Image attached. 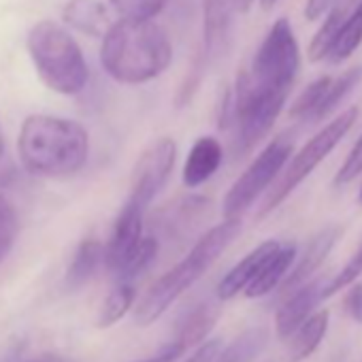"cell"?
Listing matches in <instances>:
<instances>
[{"instance_id": "1", "label": "cell", "mask_w": 362, "mask_h": 362, "mask_svg": "<svg viewBox=\"0 0 362 362\" xmlns=\"http://www.w3.org/2000/svg\"><path fill=\"white\" fill-rule=\"evenodd\" d=\"M300 71V49L288 18H279L262 39L250 71L230 90L235 122L254 134L273 128Z\"/></svg>"}, {"instance_id": "2", "label": "cell", "mask_w": 362, "mask_h": 362, "mask_svg": "<svg viewBox=\"0 0 362 362\" xmlns=\"http://www.w3.org/2000/svg\"><path fill=\"white\" fill-rule=\"evenodd\" d=\"M173 60L162 26L151 20H119L103 35L100 64L117 83L141 86L160 77Z\"/></svg>"}, {"instance_id": "3", "label": "cell", "mask_w": 362, "mask_h": 362, "mask_svg": "<svg viewBox=\"0 0 362 362\" xmlns=\"http://www.w3.org/2000/svg\"><path fill=\"white\" fill-rule=\"evenodd\" d=\"M18 153L30 175L47 179L69 177L88 162L90 136L75 119L37 113L22 124Z\"/></svg>"}, {"instance_id": "4", "label": "cell", "mask_w": 362, "mask_h": 362, "mask_svg": "<svg viewBox=\"0 0 362 362\" xmlns=\"http://www.w3.org/2000/svg\"><path fill=\"white\" fill-rule=\"evenodd\" d=\"M241 226V218H233L207 230L184 260L166 271L141 296L134 307V322L139 326H149L160 320L181 294L188 292L216 264V260L226 252V247L239 237Z\"/></svg>"}, {"instance_id": "5", "label": "cell", "mask_w": 362, "mask_h": 362, "mask_svg": "<svg viewBox=\"0 0 362 362\" xmlns=\"http://www.w3.org/2000/svg\"><path fill=\"white\" fill-rule=\"evenodd\" d=\"M28 56L41 81L62 96L81 94L90 79L86 56L75 37L52 20L35 24L26 37Z\"/></svg>"}, {"instance_id": "6", "label": "cell", "mask_w": 362, "mask_h": 362, "mask_svg": "<svg viewBox=\"0 0 362 362\" xmlns=\"http://www.w3.org/2000/svg\"><path fill=\"white\" fill-rule=\"evenodd\" d=\"M356 119H358V107H347L334 119H330L315 136H311L296 153H292V158H288L281 173L273 181V186L267 190V197H264L262 207L258 211V220L273 214L315 170V166H320L328 158V153L351 130Z\"/></svg>"}, {"instance_id": "7", "label": "cell", "mask_w": 362, "mask_h": 362, "mask_svg": "<svg viewBox=\"0 0 362 362\" xmlns=\"http://www.w3.org/2000/svg\"><path fill=\"white\" fill-rule=\"evenodd\" d=\"M294 151V139L290 134H281L273 139L241 173V177L230 186L228 194L224 197L222 214L224 220L241 218L277 179L284 164Z\"/></svg>"}, {"instance_id": "8", "label": "cell", "mask_w": 362, "mask_h": 362, "mask_svg": "<svg viewBox=\"0 0 362 362\" xmlns=\"http://www.w3.org/2000/svg\"><path fill=\"white\" fill-rule=\"evenodd\" d=\"M175 160H177V145L173 139L162 136L156 143H151L141 153V158L132 168L130 192L122 207L145 216L149 205L166 186V181L175 168Z\"/></svg>"}, {"instance_id": "9", "label": "cell", "mask_w": 362, "mask_h": 362, "mask_svg": "<svg viewBox=\"0 0 362 362\" xmlns=\"http://www.w3.org/2000/svg\"><path fill=\"white\" fill-rule=\"evenodd\" d=\"M237 13V0H205L203 3V47L199 62L209 69L216 60L226 56Z\"/></svg>"}, {"instance_id": "10", "label": "cell", "mask_w": 362, "mask_h": 362, "mask_svg": "<svg viewBox=\"0 0 362 362\" xmlns=\"http://www.w3.org/2000/svg\"><path fill=\"white\" fill-rule=\"evenodd\" d=\"M326 277H320L292 290L275 315V330L279 339H288L315 311V307L326 298Z\"/></svg>"}, {"instance_id": "11", "label": "cell", "mask_w": 362, "mask_h": 362, "mask_svg": "<svg viewBox=\"0 0 362 362\" xmlns=\"http://www.w3.org/2000/svg\"><path fill=\"white\" fill-rule=\"evenodd\" d=\"M343 235V228L341 226H328L324 230H320L311 241L309 245L305 247V252L300 254L298 262L292 264V269L288 271V275L284 277L281 286H284V292H292L294 288L303 286L305 281H309L315 271L322 267V262L328 258V254L332 252V247L339 243Z\"/></svg>"}, {"instance_id": "12", "label": "cell", "mask_w": 362, "mask_h": 362, "mask_svg": "<svg viewBox=\"0 0 362 362\" xmlns=\"http://www.w3.org/2000/svg\"><path fill=\"white\" fill-rule=\"evenodd\" d=\"M224 160V147L216 136H201L197 139V143L192 145L186 164H184V173H181V179H184V186L194 190L201 188L203 184L218 173V168L222 166Z\"/></svg>"}, {"instance_id": "13", "label": "cell", "mask_w": 362, "mask_h": 362, "mask_svg": "<svg viewBox=\"0 0 362 362\" xmlns=\"http://www.w3.org/2000/svg\"><path fill=\"white\" fill-rule=\"evenodd\" d=\"M277 245H279V241L269 239V241L260 243L258 247H254L245 258H241V260L222 277V281L218 284V298H220V300H230V298H235L237 294H241V292L250 286V281L256 277V273L260 271V267L264 264V260L277 250Z\"/></svg>"}, {"instance_id": "14", "label": "cell", "mask_w": 362, "mask_h": 362, "mask_svg": "<svg viewBox=\"0 0 362 362\" xmlns=\"http://www.w3.org/2000/svg\"><path fill=\"white\" fill-rule=\"evenodd\" d=\"M294 260H296V245L279 243L277 250L264 260V264L260 267L256 277L250 281V286L243 290V294L247 298H262V296L271 294L275 288L281 286V281L288 275V271L292 269Z\"/></svg>"}, {"instance_id": "15", "label": "cell", "mask_w": 362, "mask_h": 362, "mask_svg": "<svg viewBox=\"0 0 362 362\" xmlns=\"http://www.w3.org/2000/svg\"><path fill=\"white\" fill-rule=\"evenodd\" d=\"M218 320H220V305L216 300H203L197 307H192L186 317H181L173 341H177L188 351L190 347H197L207 339V334L214 330Z\"/></svg>"}, {"instance_id": "16", "label": "cell", "mask_w": 362, "mask_h": 362, "mask_svg": "<svg viewBox=\"0 0 362 362\" xmlns=\"http://www.w3.org/2000/svg\"><path fill=\"white\" fill-rule=\"evenodd\" d=\"M105 264V245L98 241V239H83L75 254H73V260L66 269V275H64V288L69 292H75L79 288H83L96 273L98 269Z\"/></svg>"}, {"instance_id": "17", "label": "cell", "mask_w": 362, "mask_h": 362, "mask_svg": "<svg viewBox=\"0 0 362 362\" xmlns=\"http://www.w3.org/2000/svg\"><path fill=\"white\" fill-rule=\"evenodd\" d=\"M62 18L69 26L94 39H103L111 26L107 7L100 0H69Z\"/></svg>"}, {"instance_id": "18", "label": "cell", "mask_w": 362, "mask_h": 362, "mask_svg": "<svg viewBox=\"0 0 362 362\" xmlns=\"http://www.w3.org/2000/svg\"><path fill=\"white\" fill-rule=\"evenodd\" d=\"M328 328V311L311 313L288 339H290V362H300L309 358L322 343Z\"/></svg>"}, {"instance_id": "19", "label": "cell", "mask_w": 362, "mask_h": 362, "mask_svg": "<svg viewBox=\"0 0 362 362\" xmlns=\"http://www.w3.org/2000/svg\"><path fill=\"white\" fill-rule=\"evenodd\" d=\"M362 45V0L354 5V9L347 13L343 24L339 26L334 41L328 49V64H341L345 62L358 47Z\"/></svg>"}, {"instance_id": "20", "label": "cell", "mask_w": 362, "mask_h": 362, "mask_svg": "<svg viewBox=\"0 0 362 362\" xmlns=\"http://www.w3.org/2000/svg\"><path fill=\"white\" fill-rule=\"evenodd\" d=\"M269 343V330L264 326H252L243 330L230 345L222 347L216 362H254Z\"/></svg>"}, {"instance_id": "21", "label": "cell", "mask_w": 362, "mask_h": 362, "mask_svg": "<svg viewBox=\"0 0 362 362\" xmlns=\"http://www.w3.org/2000/svg\"><path fill=\"white\" fill-rule=\"evenodd\" d=\"M360 79H362V69H360V66L349 69V71L341 73L337 79H332L330 86L326 88V92H324L320 105L315 107V111H313L311 117L307 119V124H315V122L326 119V117H328V115L347 98V94L354 92V88L360 83Z\"/></svg>"}, {"instance_id": "22", "label": "cell", "mask_w": 362, "mask_h": 362, "mask_svg": "<svg viewBox=\"0 0 362 362\" xmlns=\"http://www.w3.org/2000/svg\"><path fill=\"white\" fill-rule=\"evenodd\" d=\"M354 7L347 5V3H341V0H334V5L326 11V20L322 22L320 30L313 35L311 43H309V60L311 62H320V60H326L328 56V49L334 41V35L339 30V26L343 24V20L347 18V13L351 11Z\"/></svg>"}, {"instance_id": "23", "label": "cell", "mask_w": 362, "mask_h": 362, "mask_svg": "<svg viewBox=\"0 0 362 362\" xmlns=\"http://www.w3.org/2000/svg\"><path fill=\"white\" fill-rule=\"evenodd\" d=\"M136 303V288L134 284H115L113 290L107 294L100 313H98V328H111L117 324Z\"/></svg>"}, {"instance_id": "24", "label": "cell", "mask_w": 362, "mask_h": 362, "mask_svg": "<svg viewBox=\"0 0 362 362\" xmlns=\"http://www.w3.org/2000/svg\"><path fill=\"white\" fill-rule=\"evenodd\" d=\"M156 256H158V241L153 237H143L139 247L126 262V267L115 277V284H134V279L141 277L151 267Z\"/></svg>"}, {"instance_id": "25", "label": "cell", "mask_w": 362, "mask_h": 362, "mask_svg": "<svg viewBox=\"0 0 362 362\" xmlns=\"http://www.w3.org/2000/svg\"><path fill=\"white\" fill-rule=\"evenodd\" d=\"M18 233H20V222H18L16 207L5 194H0V264L11 254Z\"/></svg>"}, {"instance_id": "26", "label": "cell", "mask_w": 362, "mask_h": 362, "mask_svg": "<svg viewBox=\"0 0 362 362\" xmlns=\"http://www.w3.org/2000/svg\"><path fill=\"white\" fill-rule=\"evenodd\" d=\"M330 81H332V77H328V75L317 77L315 81H311V83L300 92V96L294 100V105L290 107V117L307 122V119L311 117V113L315 111V107L320 105V100H322L326 88L330 86Z\"/></svg>"}, {"instance_id": "27", "label": "cell", "mask_w": 362, "mask_h": 362, "mask_svg": "<svg viewBox=\"0 0 362 362\" xmlns=\"http://www.w3.org/2000/svg\"><path fill=\"white\" fill-rule=\"evenodd\" d=\"M124 20H153L164 11L168 0H109Z\"/></svg>"}, {"instance_id": "28", "label": "cell", "mask_w": 362, "mask_h": 362, "mask_svg": "<svg viewBox=\"0 0 362 362\" xmlns=\"http://www.w3.org/2000/svg\"><path fill=\"white\" fill-rule=\"evenodd\" d=\"M360 275H362V241H360L358 250L354 252V256L347 260V264H345V267L334 275V279H332V281H328V284H326V298H328V296H332L334 292L343 290L345 286H351Z\"/></svg>"}, {"instance_id": "29", "label": "cell", "mask_w": 362, "mask_h": 362, "mask_svg": "<svg viewBox=\"0 0 362 362\" xmlns=\"http://www.w3.org/2000/svg\"><path fill=\"white\" fill-rule=\"evenodd\" d=\"M358 175H362V134L356 141V145L351 147L345 162L341 164L339 173L334 175V186H345L349 181H354Z\"/></svg>"}, {"instance_id": "30", "label": "cell", "mask_w": 362, "mask_h": 362, "mask_svg": "<svg viewBox=\"0 0 362 362\" xmlns=\"http://www.w3.org/2000/svg\"><path fill=\"white\" fill-rule=\"evenodd\" d=\"M222 347H224L222 339H218V337L216 339H205L186 362H216V358L222 351Z\"/></svg>"}, {"instance_id": "31", "label": "cell", "mask_w": 362, "mask_h": 362, "mask_svg": "<svg viewBox=\"0 0 362 362\" xmlns=\"http://www.w3.org/2000/svg\"><path fill=\"white\" fill-rule=\"evenodd\" d=\"M345 307H347V313L351 315V320L362 324V284L351 286V290L345 296Z\"/></svg>"}, {"instance_id": "32", "label": "cell", "mask_w": 362, "mask_h": 362, "mask_svg": "<svg viewBox=\"0 0 362 362\" xmlns=\"http://www.w3.org/2000/svg\"><path fill=\"white\" fill-rule=\"evenodd\" d=\"M184 347H181L177 341H170L166 347H162L156 356L151 358H145V360H139V362H177L181 356H184Z\"/></svg>"}, {"instance_id": "33", "label": "cell", "mask_w": 362, "mask_h": 362, "mask_svg": "<svg viewBox=\"0 0 362 362\" xmlns=\"http://www.w3.org/2000/svg\"><path fill=\"white\" fill-rule=\"evenodd\" d=\"M334 5V0H307L305 5V20L307 22H317L320 18L326 16V11Z\"/></svg>"}, {"instance_id": "34", "label": "cell", "mask_w": 362, "mask_h": 362, "mask_svg": "<svg viewBox=\"0 0 362 362\" xmlns=\"http://www.w3.org/2000/svg\"><path fill=\"white\" fill-rule=\"evenodd\" d=\"M26 362H73L64 356H58V354H43L39 358H33V360H26Z\"/></svg>"}, {"instance_id": "35", "label": "cell", "mask_w": 362, "mask_h": 362, "mask_svg": "<svg viewBox=\"0 0 362 362\" xmlns=\"http://www.w3.org/2000/svg\"><path fill=\"white\" fill-rule=\"evenodd\" d=\"M252 5H254V0H237V11L247 13L252 9Z\"/></svg>"}, {"instance_id": "36", "label": "cell", "mask_w": 362, "mask_h": 362, "mask_svg": "<svg viewBox=\"0 0 362 362\" xmlns=\"http://www.w3.org/2000/svg\"><path fill=\"white\" fill-rule=\"evenodd\" d=\"M260 5H262L264 11H269V9H273L277 5V0H260Z\"/></svg>"}, {"instance_id": "37", "label": "cell", "mask_w": 362, "mask_h": 362, "mask_svg": "<svg viewBox=\"0 0 362 362\" xmlns=\"http://www.w3.org/2000/svg\"><path fill=\"white\" fill-rule=\"evenodd\" d=\"M5 153V136H3V130H0V158Z\"/></svg>"}, {"instance_id": "38", "label": "cell", "mask_w": 362, "mask_h": 362, "mask_svg": "<svg viewBox=\"0 0 362 362\" xmlns=\"http://www.w3.org/2000/svg\"><path fill=\"white\" fill-rule=\"evenodd\" d=\"M358 201H360V205H362V188H360V194H358Z\"/></svg>"}]
</instances>
